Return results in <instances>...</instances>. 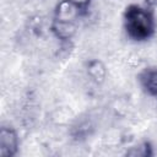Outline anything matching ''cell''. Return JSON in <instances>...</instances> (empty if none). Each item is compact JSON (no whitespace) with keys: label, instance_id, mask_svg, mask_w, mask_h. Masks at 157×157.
<instances>
[{"label":"cell","instance_id":"6da1fadb","mask_svg":"<svg viewBox=\"0 0 157 157\" xmlns=\"http://www.w3.org/2000/svg\"><path fill=\"white\" fill-rule=\"evenodd\" d=\"M153 22L151 15L139 7L130 6L126 11V29L136 39H144L148 37L152 32Z\"/></svg>","mask_w":157,"mask_h":157},{"label":"cell","instance_id":"7a4b0ae2","mask_svg":"<svg viewBox=\"0 0 157 157\" xmlns=\"http://www.w3.org/2000/svg\"><path fill=\"white\" fill-rule=\"evenodd\" d=\"M17 148V136L11 129H2L0 134V153L2 156H11Z\"/></svg>","mask_w":157,"mask_h":157},{"label":"cell","instance_id":"3957f363","mask_svg":"<svg viewBox=\"0 0 157 157\" xmlns=\"http://www.w3.org/2000/svg\"><path fill=\"white\" fill-rule=\"evenodd\" d=\"M142 80L147 91L157 97V71H147Z\"/></svg>","mask_w":157,"mask_h":157}]
</instances>
